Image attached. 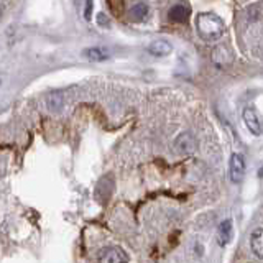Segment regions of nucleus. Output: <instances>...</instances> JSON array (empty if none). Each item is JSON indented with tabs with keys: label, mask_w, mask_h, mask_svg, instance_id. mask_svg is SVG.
I'll return each instance as SVG.
<instances>
[{
	"label": "nucleus",
	"mask_w": 263,
	"mask_h": 263,
	"mask_svg": "<svg viewBox=\"0 0 263 263\" xmlns=\"http://www.w3.org/2000/svg\"><path fill=\"white\" fill-rule=\"evenodd\" d=\"M173 148L178 155H192L197 148V142L194 135H191L189 132H184L175 138Z\"/></svg>",
	"instance_id": "nucleus-3"
},
{
	"label": "nucleus",
	"mask_w": 263,
	"mask_h": 263,
	"mask_svg": "<svg viewBox=\"0 0 263 263\" xmlns=\"http://www.w3.org/2000/svg\"><path fill=\"white\" fill-rule=\"evenodd\" d=\"M242 119H244L245 127L249 128L255 137L262 135L263 122H262V117L259 115V112H257L254 107H245V109L242 110Z\"/></svg>",
	"instance_id": "nucleus-2"
},
{
	"label": "nucleus",
	"mask_w": 263,
	"mask_h": 263,
	"mask_svg": "<svg viewBox=\"0 0 263 263\" xmlns=\"http://www.w3.org/2000/svg\"><path fill=\"white\" fill-rule=\"evenodd\" d=\"M232 221L230 219H225L221 224H219V229H217V240H219V245L225 247L230 240H232Z\"/></svg>",
	"instance_id": "nucleus-8"
},
{
	"label": "nucleus",
	"mask_w": 263,
	"mask_h": 263,
	"mask_svg": "<svg viewBox=\"0 0 263 263\" xmlns=\"http://www.w3.org/2000/svg\"><path fill=\"white\" fill-rule=\"evenodd\" d=\"M173 51V46H171V43H168L166 40H155L148 45V53L153 56H166L170 55V53Z\"/></svg>",
	"instance_id": "nucleus-7"
},
{
	"label": "nucleus",
	"mask_w": 263,
	"mask_h": 263,
	"mask_svg": "<svg viewBox=\"0 0 263 263\" xmlns=\"http://www.w3.org/2000/svg\"><path fill=\"white\" fill-rule=\"evenodd\" d=\"M250 249L257 259L263 260V227L255 229L250 234Z\"/></svg>",
	"instance_id": "nucleus-6"
},
{
	"label": "nucleus",
	"mask_w": 263,
	"mask_h": 263,
	"mask_svg": "<svg viewBox=\"0 0 263 263\" xmlns=\"http://www.w3.org/2000/svg\"><path fill=\"white\" fill-rule=\"evenodd\" d=\"M97 23L100 26H109L110 25V20H109V17H107L105 13H99L97 15Z\"/></svg>",
	"instance_id": "nucleus-12"
},
{
	"label": "nucleus",
	"mask_w": 263,
	"mask_h": 263,
	"mask_svg": "<svg viewBox=\"0 0 263 263\" xmlns=\"http://www.w3.org/2000/svg\"><path fill=\"white\" fill-rule=\"evenodd\" d=\"M229 176L230 181L239 184L245 176V160L240 153H232L229 160Z\"/></svg>",
	"instance_id": "nucleus-4"
},
{
	"label": "nucleus",
	"mask_w": 263,
	"mask_h": 263,
	"mask_svg": "<svg viewBox=\"0 0 263 263\" xmlns=\"http://www.w3.org/2000/svg\"><path fill=\"white\" fill-rule=\"evenodd\" d=\"M168 17H170V20L179 21V23H182V21H186L187 17H189V8H187L186 5L178 3V5H175V7L170 8Z\"/></svg>",
	"instance_id": "nucleus-10"
},
{
	"label": "nucleus",
	"mask_w": 263,
	"mask_h": 263,
	"mask_svg": "<svg viewBox=\"0 0 263 263\" xmlns=\"http://www.w3.org/2000/svg\"><path fill=\"white\" fill-rule=\"evenodd\" d=\"M127 262H128V255L120 247H115V245L104 247L99 252V263H127Z\"/></svg>",
	"instance_id": "nucleus-5"
},
{
	"label": "nucleus",
	"mask_w": 263,
	"mask_h": 263,
	"mask_svg": "<svg viewBox=\"0 0 263 263\" xmlns=\"http://www.w3.org/2000/svg\"><path fill=\"white\" fill-rule=\"evenodd\" d=\"M196 30L202 40L216 41L224 33V21L216 13H199L196 17Z\"/></svg>",
	"instance_id": "nucleus-1"
},
{
	"label": "nucleus",
	"mask_w": 263,
	"mask_h": 263,
	"mask_svg": "<svg viewBox=\"0 0 263 263\" xmlns=\"http://www.w3.org/2000/svg\"><path fill=\"white\" fill-rule=\"evenodd\" d=\"M90 13H92V0H86V10H84L86 20H90Z\"/></svg>",
	"instance_id": "nucleus-13"
},
{
	"label": "nucleus",
	"mask_w": 263,
	"mask_h": 263,
	"mask_svg": "<svg viewBox=\"0 0 263 263\" xmlns=\"http://www.w3.org/2000/svg\"><path fill=\"white\" fill-rule=\"evenodd\" d=\"M83 55L88 58L89 61H105L110 58V53L107 51L105 48H100V46L88 48V50H84Z\"/></svg>",
	"instance_id": "nucleus-9"
},
{
	"label": "nucleus",
	"mask_w": 263,
	"mask_h": 263,
	"mask_svg": "<svg viewBox=\"0 0 263 263\" xmlns=\"http://www.w3.org/2000/svg\"><path fill=\"white\" fill-rule=\"evenodd\" d=\"M148 13V7L145 3H137L135 7H132L130 10V17L133 20H143Z\"/></svg>",
	"instance_id": "nucleus-11"
}]
</instances>
